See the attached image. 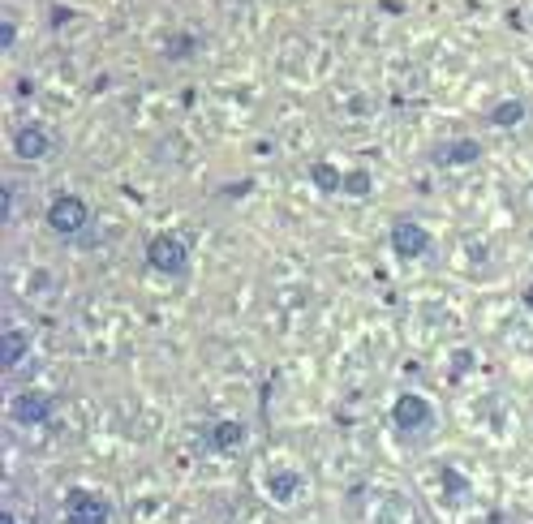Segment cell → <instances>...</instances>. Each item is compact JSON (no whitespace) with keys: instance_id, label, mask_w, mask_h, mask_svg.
Wrapping results in <instances>:
<instances>
[{"instance_id":"11","label":"cell","mask_w":533,"mask_h":524,"mask_svg":"<svg viewBox=\"0 0 533 524\" xmlns=\"http://www.w3.org/2000/svg\"><path fill=\"white\" fill-rule=\"evenodd\" d=\"M301 482H306V477H301L297 468H276V473L267 477V494H271L276 503H293L297 490H301Z\"/></svg>"},{"instance_id":"3","label":"cell","mask_w":533,"mask_h":524,"mask_svg":"<svg viewBox=\"0 0 533 524\" xmlns=\"http://www.w3.org/2000/svg\"><path fill=\"white\" fill-rule=\"evenodd\" d=\"M43 219H48V228H52L57 236H78L82 228L91 224V207H86L78 194H57L52 202H48Z\"/></svg>"},{"instance_id":"15","label":"cell","mask_w":533,"mask_h":524,"mask_svg":"<svg viewBox=\"0 0 533 524\" xmlns=\"http://www.w3.org/2000/svg\"><path fill=\"white\" fill-rule=\"evenodd\" d=\"M164 52H168V60H190L198 52V40L194 35H173V40L164 43Z\"/></svg>"},{"instance_id":"5","label":"cell","mask_w":533,"mask_h":524,"mask_svg":"<svg viewBox=\"0 0 533 524\" xmlns=\"http://www.w3.org/2000/svg\"><path fill=\"white\" fill-rule=\"evenodd\" d=\"M52 413H57V400H52L48 391H40V387H26V391H18V395L9 400V417H13L18 426H26V430L48 426Z\"/></svg>"},{"instance_id":"8","label":"cell","mask_w":533,"mask_h":524,"mask_svg":"<svg viewBox=\"0 0 533 524\" xmlns=\"http://www.w3.org/2000/svg\"><path fill=\"white\" fill-rule=\"evenodd\" d=\"M439 168H469L482 159V142L477 138H452V142H443L435 147V155H431Z\"/></svg>"},{"instance_id":"1","label":"cell","mask_w":533,"mask_h":524,"mask_svg":"<svg viewBox=\"0 0 533 524\" xmlns=\"http://www.w3.org/2000/svg\"><path fill=\"white\" fill-rule=\"evenodd\" d=\"M147 262H151V271L181 280V275L190 271V245H185V236L155 233L151 241H147Z\"/></svg>"},{"instance_id":"9","label":"cell","mask_w":533,"mask_h":524,"mask_svg":"<svg viewBox=\"0 0 533 524\" xmlns=\"http://www.w3.org/2000/svg\"><path fill=\"white\" fill-rule=\"evenodd\" d=\"M525 117H529V103L525 99H499L491 112H486V125H494V129H516V125H525Z\"/></svg>"},{"instance_id":"6","label":"cell","mask_w":533,"mask_h":524,"mask_svg":"<svg viewBox=\"0 0 533 524\" xmlns=\"http://www.w3.org/2000/svg\"><path fill=\"white\" fill-rule=\"evenodd\" d=\"M387 241H392V253L395 258H404V262H417V258H426L431 253V228H422L417 219H395L392 233H387Z\"/></svg>"},{"instance_id":"4","label":"cell","mask_w":533,"mask_h":524,"mask_svg":"<svg viewBox=\"0 0 533 524\" xmlns=\"http://www.w3.org/2000/svg\"><path fill=\"white\" fill-rule=\"evenodd\" d=\"M65 524H112V503L103 494H95V490L74 485L65 494Z\"/></svg>"},{"instance_id":"14","label":"cell","mask_w":533,"mask_h":524,"mask_svg":"<svg viewBox=\"0 0 533 524\" xmlns=\"http://www.w3.org/2000/svg\"><path fill=\"white\" fill-rule=\"evenodd\" d=\"M344 194H349V198H370V194H375V176L366 173V168L344 173Z\"/></svg>"},{"instance_id":"17","label":"cell","mask_w":533,"mask_h":524,"mask_svg":"<svg viewBox=\"0 0 533 524\" xmlns=\"http://www.w3.org/2000/svg\"><path fill=\"white\" fill-rule=\"evenodd\" d=\"M443 485H452V494H460V490H465V477H460V473H452V468H448V473H443Z\"/></svg>"},{"instance_id":"18","label":"cell","mask_w":533,"mask_h":524,"mask_svg":"<svg viewBox=\"0 0 533 524\" xmlns=\"http://www.w3.org/2000/svg\"><path fill=\"white\" fill-rule=\"evenodd\" d=\"M0 524H18V516H13V511H4V520Z\"/></svg>"},{"instance_id":"7","label":"cell","mask_w":533,"mask_h":524,"mask_svg":"<svg viewBox=\"0 0 533 524\" xmlns=\"http://www.w3.org/2000/svg\"><path fill=\"white\" fill-rule=\"evenodd\" d=\"M13 155L26 159V164H40V159L52 155V134L43 129V125H35V120H26V125H18L13 129Z\"/></svg>"},{"instance_id":"13","label":"cell","mask_w":533,"mask_h":524,"mask_svg":"<svg viewBox=\"0 0 533 524\" xmlns=\"http://www.w3.org/2000/svg\"><path fill=\"white\" fill-rule=\"evenodd\" d=\"M26 349H31V344H26V335H22L18 327H9V331H4V357H0V366L18 369L22 357H26Z\"/></svg>"},{"instance_id":"2","label":"cell","mask_w":533,"mask_h":524,"mask_svg":"<svg viewBox=\"0 0 533 524\" xmlns=\"http://www.w3.org/2000/svg\"><path fill=\"white\" fill-rule=\"evenodd\" d=\"M392 426L400 434H426L435 426V408H431V400L422 391H400L392 400Z\"/></svg>"},{"instance_id":"16","label":"cell","mask_w":533,"mask_h":524,"mask_svg":"<svg viewBox=\"0 0 533 524\" xmlns=\"http://www.w3.org/2000/svg\"><path fill=\"white\" fill-rule=\"evenodd\" d=\"M13 40H18V22L4 18V22H0V48L9 52V48H13Z\"/></svg>"},{"instance_id":"12","label":"cell","mask_w":533,"mask_h":524,"mask_svg":"<svg viewBox=\"0 0 533 524\" xmlns=\"http://www.w3.org/2000/svg\"><path fill=\"white\" fill-rule=\"evenodd\" d=\"M310 181H315L318 194H344V173H340L336 164H327V159L310 164Z\"/></svg>"},{"instance_id":"10","label":"cell","mask_w":533,"mask_h":524,"mask_svg":"<svg viewBox=\"0 0 533 524\" xmlns=\"http://www.w3.org/2000/svg\"><path fill=\"white\" fill-rule=\"evenodd\" d=\"M207 447L211 451H241L245 447V426L241 422H216L207 430Z\"/></svg>"}]
</instances>
